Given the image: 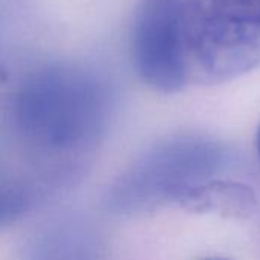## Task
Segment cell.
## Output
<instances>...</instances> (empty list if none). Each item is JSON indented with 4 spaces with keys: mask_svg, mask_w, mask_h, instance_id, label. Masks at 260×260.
Masks as SVG:
<instances>
[{
    "mask_svg": "<svg viewBox=\"0 0 260 260\" xmlns=\"http://www.w3.org/2000/svg\"><path fill=\"white\" fill-rule=\"evenodd\" d=\"M207 260H224V259H207Z\"/></svg>",
    "mask_w": 260,
    "mask_h": 260,
    "instance_id": "cell-9",
    "label": "cell"
},
{
    "mask_svg": "<svg viewBox=\"0 0 260 260\" xmlns=\"http://www.w3.org/2000/svg\"><path fill=\"white\" fill-rule=\"evenodd\" d=\"M178 23L189 82L221 84L260 66V0H183Z\"/></svg>",
    "mask_w": 260,
    "mask_h": 260,
    "instance_id": "cell-2",
    "label": "cell"
},
{
    "mask_svg": "<svg viewBox=\"0 0 260 260\" xmlns=\"http://www.w3.org/2000/svg\"><path fill=\"white\" fill-rule=\"evenodd\" d=\"M257 152H259V157H260V128H259V133H257Z\"/></svg>",
    "mask_w": 260,
    "mask_h": 260,
    "instance_id": "cell-8",
    "label": "cell"
},
{
    "mask_svg": "<svg viewBox=\"0 0 260 260\" xmlns=\"http://www.w3.org/2000/svg\"><path fill=\"white\" fill-rule=\"evenodd\" d=\"M114 99L108 84L78 66H47L9 94L0 116V154L18 160L17 172L50 193L82 174L102 142Z\"/></svg>",
    "mask_w": 260,
    "mask_h": 260,
    "instance_id": "cell-1",
    "label": "cell"
},
{
    "mask_svg": "<svg viewBox=\"0 0 260 260\" xmlns=\"http://www.w3.org/2000/svg\"><path fill=\"white\" fill-rule=\"evenodd\" d=\"M186 210L197 213H213L222 218L244 219L256 210V195L251 187L235 183L213 180L195 184L177 201Z\"/></svg>",
    "mask_w": 260,
    "mask_h": 260,
    "instance_id": "cell-6",
    "label": "cell"
},
{
    "mask_svg": "<svg viewBox=\"0 0 260 260\" xmlns=\"http://www.w3.org/2000/svg\"><path fill=\"white\" fill-rule=\"evenodd\" d=\"M183 0H145L134 17L131 52L139 76L149 87L172 93L189 84L181 38Z\"/></svg>",
    "mask_w": 260,
    "mask_h": 260,
    "instance_id": "cell-4",
    "label": "cell"
},
{
    "mask_svg": "<svg viewBox=\"0 0 260 260\" xmlns=\"http://www.w3.org/2000/svg\"><path fill=\"white\" fill-rule=\"evenodd\" d=\"M104 235L82 213L50 218L26 239L18 260H104Z\"/></svg>",
    "mask_w": 260,
    "mask_h": 260,
    "instance_id": "cell-5",
    "label": "cell"
},
{
    "mask_svg": "<svg viewBox=\"0 0 260 260\" xmlns=\"http://www.w3.org/2000/svg\"><path fill=\"white\" fill-rule=\"evenodd\" d=\"M49 195L44 186L27 177L0 172V230L26 218Z\"/></svg>",
    "mask_w": 260,
    "mask_h": 260,
    "instance_id": "cell-7",
    "label": "cell"
},
{
    "mask_svg": "<svg viewBox=\"0 0 260 260\" xmlns=\"http://www.w3.org/2000/svg\"><path fill=\"white\" fill-rule=\"evenodd\" d=\"M221 163L215 148L195 142L163 143L128 166L108 187L105 206L111 213L131 215L178 198L200 178L204 168Z\"/></svg>",
    "mask_w": 260,
    "mask_h": 260,
    "instance_id": "cell-3",
    "label": "cell"
}]
</instances>
